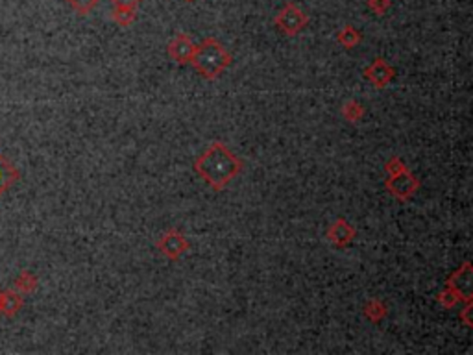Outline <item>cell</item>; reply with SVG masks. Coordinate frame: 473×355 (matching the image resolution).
<instances>
[{
    "label": "cell",
    "instance_id": "7",
    "mask_svg": "<svg viewBox=\"0 0 473 355\" xmlns=\"http://www.w3.org/2000/svg\"><path fill=\"white\" fill-rule=\"evenodd\" d=\"M196 52V45L193 43L187 34H178L174 39L169 43V56L176 63L180 65H187L193 60V56Z\"/></svg>",
    "mask_w": 473,
    "mask_h": 355
},
{
    "label": "cell",
    "instance_id": "2",
    "mask_svg": "<svg viewBox=\"0 0 473 355\" xmlns=\"http://www.w3.org/2000/svg\"><path fill=\"white\" fill-rule=\"evenodd\" d=\"M190 63L204 78L214 80L231 65V56L222 46V43H219L213 37H207L200 43V46H196V52Z\"/></svg>",
    "mask_w": 473,
    "mask_h": 355
},
{
    "label": "cell",
    "instance_id": "23",
    "mask_svg": "<svg viewBox=\"0 0 473 355\" xmlns=\"http://www.w3.org/2000/svg\"><path fill=\"white\" fill-rule=\"evenodd\" d=\"M185 2H196V0H185Z\"/></svg>",
    "mask_w": 473,
    "mask_h": 355
},
{
    "label": "cell",
    "instance_id": "22",
    "mask_svg": "<svg viewBox=\"0 0 473 355\" xmlns=\"http://www.w3.org/2000/svg\"><path fill=\"white\" fill-rule=\"evenodd\" d=\"M2 292H4V290H2V289H0V300H2Z\"/></svg>",
    "mask_w": 473,
    "mask_h": 355
},
{
    "label": "cell",
    "instance_id": "10",
    "mask_svg": "<svg viewBox=\"0 0 473 355\" xmlns=\"http://www.w3.org/2000/svg\"><path fill=\"white\" fill-rule=\"evenodd\" d=\"M20 180V170L8 157L0 154V198Z\"/></svg>",
    "mask_w": 473,
    "mask_h": 355
},
{
    "label": "cell",
    "instance_id": "6",
    "mask_svg": "<svg viewBox=\"0 0 473 355\" xmlns=\"http://www.w3.org/2000/svg\"><path fill=\"white\" fill-rule=\"evenodd\" d=\"M448 287L457 295L458 300L472 304V265L464 263L457 272H453L448 280Z\"/></svg>",
    "mask_w": 473,
    "mask_h": 355
},
{
    "label": "cell",
    "instance_id": "1",
    "mask_svg": "<svg viewBox=\"0 0 473 355\" xmlns=\"http://www.w3.org/2000/svg\"><path fill=\"white\" fill-rule=\"evenodd\" d=\"M195 170L214 191H222L242 170V161L220 141L211 143L195 161Z\"/></svg>",
    "mask_w": 473,
    "mask_h": 355
},
{
    "label": "cell",
    "instance_id": "21",
    "mask_svg": "<svg viewBox=\"0 0 473 355\" xmlns=\"http://www.w3.org/2000/svg\"><path fill=\"white\" fill-rule=\"evenodd\" d=\"M113 2V8H131V10H137V6L141 4V0H111Z\"/></svg>",
    "mask_w": 473,
    "mask_h": 355
},
{
    "label": "cell",
    "instance_id": "19",
    "mask_svg": "<svg viewBox=\"0 0 473 355\" xmlns=\"http://www.w3.org/2000/svg\"><path fill=\"white\" fill-rule=\"evenodd\" d=\"M457 302H458L457 295H455L453 290L449 289V287H446V290H443V292H440V304L446 305V307H453Z\"/></svg>",
    "mask_w": 473,
    "mask_h": 355
},
{
    "label": "cell",
    "instance_id": "16",
    "mask_svg": "<svg viewBox=\"0 0 473 355\" xmlns=\"http://www.w3.org/2000/svg\"><path fill=\"white\" fill-rule=\"evenodd\" d=\"M364 313H366V316H368L370 321L379 322L384 315H387V307H384L379 300H370L368 304H366V307H364Z\"/></svg>",
    "mask_w": 473,
    "mask_h": 355
},
{
    "label": "cell",
    "instance_id": "9",
    "mask_svg": "<svg viewBox=\"0 0 473 355\" xmlns=\"http://www.w3.org/2000/svg\"><path fill=\"white\" fill-rule=\"evenodd\" d=\"M328 239L339 248H346V246L355 239V228L349 224L346 219H339L337 222L331 224L328 230Z\"/></svg>",
    "mask_w": 473,
    "mask_h": 355
},
{
    "label": "cell",
    "instance_id": "17",
    "mask_svg": "<svg viewBox=\"0 0 473 355\" xmlns=\"http://www.w3.org/2000/svg\"><path fill=\"white\" fill-rule=\"evenodd\" d=\"M67 2L78 15H89L91 11L98 6L100 0H67Z\"/></svg>",
    "mask_w": 473,
    "mask_h": 355
},
{
    "label": "cell",
    "instance_id": "5",
    "mask_svg": "<svg viewBox=\"0 0 473 355\" xmlns=\"http://www.w3.org/2000/svg\"><path fill=\"white\" fill-rule=\"evenodd\" d=\"M187 248H189V240L178 230H169L157 240V250L170 261L180 259V255L185 254Z\"/></svg>",
    "mask_w": 473,
    "mask_h": 355
},
{
    "label": "cell",
    "instance_id": "11",
    "mask_svg": "<svg viewBox=\"0 0 473 355\" xmlns=\"http://www.w3.org/2000/svg\"><path fill=\"white\" fill-rule=\"evenodd\" d=\"M25 307V298L20 292L13 289H8L2 292V300H0V315L6 318H15L17 313Z\"/></svg>",
    "mask_w": 473,
    "mask_h": 355
},
{
    "label": "cell",
    "instance_id": "14",
    "mask_svg": "<svg viewBox=\"0 0 473 355\" xmlns=\"http://www.w3.org/2000/svg\"><path fill=\"white\" fill-rule=\"evenodd\" d=\"M111 17H113V20L119 26H130L135 22L137 10H131V8H113Z\"/></svg>",
    "mask_w": 473,
    "mask_h": 355
},
{
    "label": "cell",
    "instance_id": "20",
    "mask_svg": "<svg viewBox=\"0 0 473 355\" xmlns=\"http://www.w3.org/2000/svg\"><path fill=\"white\" fill-rule=\"evenodd\" d=\"M384 169H387V172H389V174H396V172L407 169V167L403 165V161L399 160V157H392V160H390L389 163L384 165Z\"/></svg>",
    "mask_w": 473,
    "mask_h": 355
},
{
    "label": "cell",
    "instance_id": "12",
    "mask_svg": "<svg viewBox=\"0 0 473 355\" xmlns=\"http://www.w3.org/2000/svg\"><path fill=\"white\" fill-rule=\"evenodd\" d=\"M37 287H39V278H37V276H35L32 271L25 269V271L20 272L15 280H13L11 289L20 292V295H32V292L37 290Z\"/></svg>",
    "mask_w": 473,
    "mask_h": 355
},
{
    "label": "cell",
    "instance_id": "15",
    "mask_svg": "<svg viewBox=\"0 0 473 355\" xmlns=\"http://www.w3.org/2000/svg\"><path fill=\"white\" fill-rule=\"evenodd\" d=\"M342 115L349 120V122H357V120L363 119L364 115V108L359 104V102L349 101L344 104L342 108Z\"/></svg>",
    "mask_w": 473,
    "mask_h": 355
},
{
    "label": "cell",
    "instance_id": "13",
    "mask_svg": "<svg viewBox=\"0 0 473 355\" xmlns=\"http://www.w3.org/2000/svg\"><path fill=\"white\" fill-rule=\"evenodd\" d=\"M361 39H363V35H361V32L357 30L355 26H351V25L344 26L342 30L339 32V35H337V41H339V43L344 46V49H354V46L359 45Z\"/></svg>",
    "mask_w": 473,
    "mask_h": 355
},
{
    "label": "cell",
    "instance_id": "4",
    "mask_svg": "<svg viewBox=\"0 0 473 355\" xmlns=\"http://www.w3.org/2000/svg\"><path fill=\"white\" fill-rule=\"evenodd\" d=\"M418 178L413 172H408L407 169L399 170L396 174H390V178L387 180V189L390 191V195L399 198V200H408L418 191Z\"/></svg>",
    "mask_w": 473,
    "mask_h": 355
},
{
    "label": "cell",
    "instance_id": "3",
    "mask_svg": "<svg viewBox=\"0 0 473 355\" xmlns=\"http://www.w3.org/2000/svg\"><path fill=\"white\" fill-rule=\"evenodd\" d=\"M274 25L285 35H296L304 30L305 26L309 25V17L305 15L304 11L299 10L294 2H287L283 6V10L279 11L274 19Z\"/></svg>",
    "mask_w": 473,
    "mask_h": 355
},
{
    "label": "cell",
    "instance_id": "18",
    "mask_svg": "<svg viewBox=\"0 0 473 355\" xmlns=\"http://www.w3.org/2000/svg\"><path fill=\"white\" fill-rule=\"evenodd\" d=\"M390 6H392L390 0H368V8L374 11L375 15H384Z\"/></svg>",
    "mask_w": 473,
    "mask_h": 355
},
{
    "label": "cell",
    "instance_id": "8",
    "mask_svg": "<svg viewBox=\"0 0 473 355\" xmlns=\"http://www.w3.org/2000/svg\"><path fill=\"white\" fill-rule=\"evenodd\" d=\"M364 76L368 78L377 89H383L394 80V69L384 60L377 58L370 67L364 69Z\"/></svg>",
    "mask_w": 473,
    "mask_h": 355
}]
</instances>
